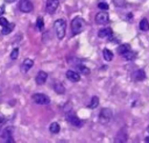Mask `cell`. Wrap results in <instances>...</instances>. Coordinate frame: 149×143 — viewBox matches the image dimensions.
I'll list each match as a JSON object with an SVG mask.
<instances>
[{"label":"cell","instance_id":"obj_18","mask_svg":"<svg viewBox=\"0 0 149 143\" xmlns=\"http://www.w3.org/2000/svg\"><path fill=\"white\" fill-rule=\"evenodd\" d=\"M128 50H130L129 44H121V45H119V47H118V49H116V51H118V53H119V55H123V53H125V52H127Z\"/></svg>","mask_w":149,"mask_h":143},{"label":"cell","instance_id":"obj_10","mask_svg":"<svg viewBox=\"0 0 149 143\" xmlns=\"http://www.w3.org/2000/svg\"><path fill=\"white\" fill-rule=\"evenodd\" d=\"M47 78H48V74L44 71H38L37 74H36L35 81L37 83V85H43L47 81Z\"/></svg>","mask_w":149,"mask_h":143},{"label":"cell","instance_id":"obj_25","mask_svg":"<svg viewBox=\"0 0 149 143\" xmlns=\"http://www.w3.org/2000/svg\"><path fill=\"white\" fill-rule=\"evenodd\" d=\"M36 27H37V29L40 30V31H42L43 30V27H44V21H43V19L40 16V17H37V20H36Z\"/></svg>","mask_w":149,"mask_h":143},{"label":"cell","instance_id":"obj_16","mask_svg":"<svg viewBox=\"0 0 149 143\" xmlns=\"http://www.w3.org/2000/svg\"><path fill=\"white\" fill-rule=\"evenodd\" d=\"M126 141H127V134L123 130H120L115 136V142H126Z\"/></svg>","mask_w":149,"mask_h":143},{"label":"cell","instance_id":"obj_1","mask_svg":"<svg viewBox=\"0 0 149 143\" xmlns=\"http://www.w3.org/2000/svg\"><path fill=\"white\" fill-rule=\"evenodd\" d=\"M54 27H55V31H56L57 38L62 40L65 36V31H66V23H65V21L62 20V19L56 20L55 23H54Z\"/></svg>","mask_w":149,"mask_h":143},{"label":"cell","instance_id":"obj_26","mask_svg":"<svg viewBox=\"0 0 149 143\" xmlns=\"http://www.w3.org/2000/svg\"><path fill=\"white\" fill-rule=\"evenodd\" d=\"M98 7H99L101 10H107V9H108V3H107V2L101 1V2H99V3H98Z\"/></svg>","mask_w":149,"mask_h":143},{"label":"cell","instance_id":"obj_31","mask_svg":"<svg viewBox=\"0 0 149 143\" xmlns=\"http://www.w3.org/2000/svg\"><path fill=\"white\" fill-rule=\"evenodd\" d=\"M144 142H147V143H149V136H148V137H146V138H144Z\"/></svg>","mask_w":149,"mask_h":143},{"label":"cell","instance_id":"obj_22","mask_svg":"<svg viewBox=\"0 0 149 143\" xmlns=\"http://www.w3.org/2000/svg\"><path fill=\"white\" fill-rule=\"evenodd\" d=\"M59 129H61V127H59V124H58L57 122H52V123L49 126V130H50L52 134L59 133Z\"/></svg>","mask_w":149,"mask_h":143},{"label":"cell","instance_id":"obj_11","mask_svg":"<svg viewBox=\"0 0 149 143\" xmlns=\"http://www.w3.org/2000/svg\"><path fill=\"white\" fill-rule=\"evenodd\" d=\"M33 65H34V62H33L31 59L27 58V59H24V60L22 62V64H21V71H22L23 73H26V72H28V71L33 67Z\"/></svg>","mask_w":149,"mask_h":143},{"label":"cell","instance_id":"obj_34","mask_svg":"<svg viewBox=\"0 0 149 143\" xmlns=\"http://www.w3.org/2000/svg\"><path fill=\"white\" fill-rule=\"evenodd\" d=\"M101 1H105V0H101Z\"/></svg>","mask_w":149,"mask_h":143},{"label":"cell","instance_id":"obj_20","mask_svg":"<svg viewBox=\"0 0 149 143\" xmlns=\"http://www.w3.org/2000/svg\"><path fill=\"white\" fill-rule=\"evenodd\" d=\"M54 90H55V92L58 93V94H64V92H65V88H64V86H63L61 83H56V84L54 85Z\"/></svg>","mask_w":149,"mask_h":143},{"label":"cell","instance_id":"obj_15","mask_svg":"<svg viewBox=\"0 0 149 143\" xmlns=\"http://www.w3.org/2000/svg\"><path fill=\"white\" fill-rule=\"evenodd\" d=\"M102 56H104V59L106 62H111L113 59V52L109 49H104L102 50Z\"/></svg>","mask_w":149,"mask_h":143},{"label":"cell","instance_id":"obj_32","mask_svg":"<svg viewBox=\"0 0 149 143\" xmlns=\"http://www.w3.org/2000/svg\"><path fill=\"white\" fill-rule=\"evenodd\" d=\"M13 1H15V0H6V2H9V3L13 2Z\"/></svg>","mask_w":149,"mask_h":143},{"label":"cell","instance_id":"obj_17","mask_svg":"<svg viewBox=\"0 0 149 143\" xmlns=\"http://www.w3.org/2000/svg\"><path fill=\"white\" fill-rule=\"evenodd\" d=\"M139 27H140V29H141L142 31H147V30L149 29V22H148V20H147L146 17H144V19H142V20L140 21Z\"/></svg>","mask_w":149,"mask_h":143},{"label":"cell","instance_id":"obj_33","mask_svg":"<svg viewBox=\"0 0 149 143\" xmlns=\"http://www.w3.org/2000/svg\"><path fill=\"white\" fill-rule=\"evenodd\" d=\"M147 131H148V133H149V127H148V129H147Z\"/></svg>","mask_w":149,"mask_h":143},{"label":"cell","instance_id":"obj_14","mask_svg":"<svg viewBox=\"0 0 149 143\" xmlns=\"http://www.w3.org/2000/svg\"><path fill=\"white\" fill-rule=\"evenodd\" d=\"M144 78H146V72H144L143 70L139 69V70H136V71L134 72V79H135L136 81H141V80H143Z\"/></svg>","mask_w":149,"mask_h":143},{"label":"cell","instance_id":"obj_5","mask_svg":"<svg viewBox=\"0 0 149 143\" xmlns=\"http://www.w3.org/2000/svg\"><path fill=\"white\" fill-rule=\"evenodd\" d=\"M33 8H34V6L29 0H21L19 2V9L23 13H29L33 10Z\"/></svg>","mask_w":149,"mask_h":143},{"label":"cell","instance_id":"obj_30","mask_svg":"<svg viewBox=\"0 0 149 143\" xmlns=\"http://www.w3.org/2000/svg\"><path fill=\"white\" fill-rule=\"evenodd\" d=\"M5 13V6H0V16Z\"/></svg>","mask_w":149,"mask_h":143},{"label":"cell","instance_id":"obj_2","mask_svg":"<svg viewBox=\"0 0 149 143\" xmlns=\"http://www.w3.org/2000/svg\"><path fill=\"white\" fill-rule=\"evenodd\" d=\"M83 27H84V21H83V19H80V17H74V19L71 21V30H72V34H73V35H77V34L81 33Z\"/></svg>","mask_w":149,"mask_h":143},{"label":"cell","instance_id":"obj_27","mask_svg":"<svg viewBox=\"0 0 149 143\" xmlns=\"http://www.w3.org/2000/svg\"><path fill=\"white\" fill-rule=\"evenodd\" d=\"M17 57H19V49L15 48V49L12 51V53H10V58H12V59H16Z\"/></svg>","mask_w":149,"mask_h":143},{"label":"cell","instance_id":"obj_24","mask_svg":"<svg viewBox=\"0 0 149 143\" xmlns=\"http://www.w3.org/2000/svg\"><path fill=\"white\" fill-rule=\"evenodd\" d=\"M77 70H78V72H79V73H83V74H88V73H90V70H88V67L84 66L83 64H79V65H77Z\"/></svg>","mask_w":149,"mask_h":143},{"label":"cell","instance_id":"obj_8","mask_svg":"<svg viewBox=\"0 0 149 143\" xmlns=\"http://www.w3.org/2000/svg\"><path fill=\"white\" fill-rule=\"evenodd\" d=\"M1 137H2L6 142H13V128H12V127L5 128V130L2 131Z\"/></svg>","mask_w":149,"mask_h":143},{"label":"cell","instance_id":"obj_7","mask_svg":"<svg viewBox=\"0 0 149 143\" xmlns=\"http://www.w3.org/2000/svg\"><path fill=\"white\" fill-rule=\"evenodd\" d=\"M58 5H59V1L58 0H47V12L49 14H52L56 12V9L58 8Z\"/></svg>","mask_w":149,"mask_h":143},{"label":"cell","instance_id":"obj_9","mask_svg":"<svg viewBox=\"0 0 149 143\" xmlns=\"http://www.w3.org/2000/svg\"><path fill=\"white\" fill-rule=\"evenodd\" d=\"M66 78H68L69 80L76 83V81H79V80H80V74H79V72H77V71L69 70V71H66Z\"/></svg>","mask_w":149,"mask_h":143},{"label":"cell","instance_id":"obj_4","mask_svg":"<svg viewBox=\"0 0 149 143\" xmlns=\"http://www.w3.org/2000/svg\"><path fill=\"white\" fill-rule=\"evenodd\" d=\"M111 120H112V110L108 109V108H102L100 110V114H99V121H100V123L106 124Z\"/></svg>","mask_w":149,"mask_h":143},{"label":"cell","instance_id":"obj_19","mask_svg":"<svg viewBox=\"0 0 149 143\" xmlns=\"http://www.w3.org/2000/svg\"><path fill=\"white\" fill-rule=\"evenodd\" d=\"M122 57H123L126 60H133V59H135L136 53H135V52H133L132 50H128L127 52H125V53L122 55Z\"/></svg>","mask_w":149,"mask_h":143},{"label":"cell","instance_id":"obj_6","mask_svg":"<svg viewBox=\"0 0 149 143\" xmlns=\"http://www.w3.org/2000/svg\"><path fill=\"white\" fill-rule=\"evenodd\" d=\"M108 21H109V16L105 10H102L95 15V22L98 24H106Z\"/></svg>","mask_w":149,"mask_h":143},{"label":"cell","instance_id":"obj_3","mask_svg":"<svg viewBox=\"0 0 149 143\" xmlns=\"http://www.w3.org/2000/svg\"><path fill=\"white\" fill-rule=\"evenodd\" d=\"M31 100L37 103V105H49L50 103V98L45 94L42 93H35L31 95Z\"/></svg>","mask_w":149,"mask_h":143},{"label":"cell","instance_id":"obj_13","mask_svg":"<svg viewBox=\"0 0 149 143\" xmlns=\"http://www.w3.org/2000/svg\"><path fill=\"white\" fill-rule=\"evenodd\" d=\"M98 36L100 38H105V37H111L112 36V29L106 27V28H101L99 31H98Z\"/></svg>","mask_w":149,"mask_h":143},{"label":"cell","instance_id":"obj_23","mask_svg":"<svg viewBox=\"0 0 149 143\" xmlns=\"http://www.w3.org/2000/svg\"><path fill=\"white\" fill-rule=\"evenodd\" d=\"M98 105H99V98H98L97 95L92 96V99H91V101H90V103H88V107H90V108H95Z\"/></svg>","mask_w":149,"mask_h":143},{"label":"cell","instance_id":"obj_21","mask_svg":"<svg viewBox=\"0 0 149 143\" xmlns=\"http://www.w3.org/2000/svg\"><path fill=\"white\" fill-rule=\"evenodd\" d=\"M14 23H8L7 26H5L3 28H2V30H1V34H3V35H7V34H9L13 29H14Z\"/></svg>","mask_w":149,"mask_h":143},{"label":"cell","instance_id":"obj_12","mask_svg":"<svg viewBox=\"0 0 149 143\" xmlns=\"http://www.w3.org/2000/svg\"><path fill=\"white\" fill-rule=\"evenodd\" d=\"M68 121H69L72 126H74V127H79V126H81V121H80L73 113H71V114L68 115Z\"/></svg>","mask_w":149,"mask_h":143},{"label":"cell","instance_id":"obj_28","mask_svg":"<svg viewBox=\"0 0 149 143\" xmlns=\"http://www.w3.org/2000/svg\"><path fill=\"white\" fill-rule=\"evenodd\" d=\"M7 24H8L7 19H6V17H0V26L5 27V26H7Z\"/></svg>","mask_w":149,"mask_h":143},{"label":"cell","instance_id":"obj_29","mask_svg":"<svg viewBox=\"0 0 149 143\" xmlns=\"http://www.w3.org/2000/svg\"><path fill=\"white\" fill-rule=\"evenodd\" d=\"M6 119L5 117H2V116H0V128H2L3 126H5V123H6Z\"/></svg>","mask_w":149,"mask_h":143}]
</instances>
